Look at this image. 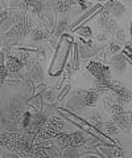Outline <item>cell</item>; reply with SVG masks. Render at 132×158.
I'll use <instances>...</instances> for the list:
<instances>
[{
    "mask_svg": "<svg viewBox=\"0 0 132 158\" xmlns=\"http://www.w3.org/2000/svg\"><path fill=\"white\" fill-rule=\"evenodd\" d=\"M12 20L15 21V27L20 31V33L25 36L32 29V19L28 15L26 10H17L12 14Z\"/></svg>",
    "mask_w": 132,
    "mask_h": 158,
    "instance_id": "obj_1",
    "label": "cell"
},
{
    "mask_svg": "<svg viewBox=\"0 0 132 158\" xmlns=\"http://www.w3.org/2000/svg\"><path fill=\"white\" fill-rule=\"evenodd\" d=\"M23 133L20 131H7V133L0 134V149H7V150L16 152L17 146L20 145L23 139Z\"/></svg>",
    "mask_w": 132,
    "mask_h": 158,
    "instance_id": "obj_2",
    "label": "cell"
},
{
    "mask_svg": "<svg viewBox=\"0 0 132 158\" xmlns=\"http://www.w3.org/2000/svg\"><path fill=\"white\" fill-rule=\"evenodd\" d=\"M54 14H56V4H53V3L44 4L41 12L38 14L40 19H41V21H42V24L45 25V27L49 31H52L53 28L56 27Z\"/></svg>",
    "mask_w": 132,
    "mask_h": 158,
    "instance_id": "obj_3",
    "label": "cell"
},
{
    "mask_svg": "<svg viewBox=\"0 0 132 158\" xmlns=\"http://www.w3.org/2000/svg\"><path fill=\"white\" fill-rule=\"evenodd\" d=\"M86 69L95 78H110V74H111V71H110V68L107 65H103L99 61H90L87 64Z\"/></svg>",
    "mask_w": 132,
    "mask_h": 158,
    "instance_id": "obj_4",
    "label": "cell"
},
{
    "mask_svg": "<svg viewBox=\"0 0 132 158\" xmlns=\"http://www.w3.org/2000/svg\"><path fill=\"white\" fill-rule=\"evenodd\" d=\"M111 93L115 94V98L118 100V102L122 105L130 102L132 98L131 92L126 86H123L122 84H116V82H112L111 84Z\"/></svg>",
    "mask_w": 132,
    "mask_h": 158,
    "instance_id": "obj_5",
    "label": "cell"
},
{
    "mask_svg": "<svg viewBox=\"0 0 132 158\" xmlns=\"http://www.w3.org/2000/svg\"><path fill=\"white\" fill-rule=\"evenodd\" d=\"M112 121L118 125V128L120 130H128L131 129V114L128 112H122L118 114H112Z\"/></svg>",
    "mask_w": 132,
    "mask_h": 158,
    "instance_id": "obj_6",
    "label": "cell"
},
{
    "mask_svg": "<svg viewBox=\"0 0 132 158\" xmlns=\"http://www.w3.org/2000/svg\"><path fill=\"white\" fill-rule=\"evenodd\" d=\"M26 67H28V77L32 78V80L36 82V84H38V82L42 81V69L41 67H40V64L37 63V61H33L30 60L28 64H26Z\"/></svg>",
    "mask_w": 132,
    "mask_h": 158,
    "instance_id": "obj_7",
    "label": "cell"
},
{
    "mask_svg": "<svg viewBox=\"0 0 132 158\" xmlns=\"http://www.w3.org/2000/svg\"><path fill=\"white\" fill-rule=\"evenodd\" d=\"M4 65L8 69V72H12V73H17L24 68V63L19 57H16V56H8L6 61H4Z\"/></svg>",
    "mask_w": 132,
    "mask_h": 158,
    "instance_id": "obj_8",
    "label": "cell"
},
{
    "mask_svg": "<svg viewBox=\"0 0 132 158\" xmlns=\"http://www.w3.org/2000/svg\"><path fill=\"white\" fill-rule=\"evenodd\" d=\"M49 36H50L49 29H48L44 24L38 25L37 28H34L32 31V39L36 41H44V40H46V39H49Z\"/></svg>",
    "mask_w": 132,
    "mask_h": 158,
    "instance_id": "obj_9",
    "label": "cell"
},
{
    "mask_svg": "<svg viewBox=\"0 0 132 158\" xmlns=\"http://www.w3.org/2000/svg\"><path fill=\"white\" fill-rule=\"evenodd\" d=\"M86 142L85 134L81 131H76V133H70L69 134V145L72 148H81Z\"/></svg>",
    "mask_w": 132,
    "mask_h": 158,
    "instance_id": "obj_10",
    "label": "cell"
},
{
    "mask_svg": "<svg viewBox=\"0 0 132 158\" xmlns=\"http://www.w3.org/2000/svg\"><path fill=\"white\" fill-rule=\"evenodd\" d=\"M98 96L99 93L95 89H90L89 92H83V106H92L96 104L98 101Z\"/></svg>",
    "mask_w": 132,
    "mask_h": 158,
    "instance_id": "obj_11",
    "label": "cell"
},
{
    "mask_svg": "<svg viewBox=\"0 0 132 158\" xmlns=\"http://www.w3.org/2000/svg\"><path fill=\"white\" fill-rule=\"evenodd\" d=\"M111 64L114 65V68H115L118 72H124L126 65H127V61H126L124 55H118V53H116V55L112 57Z\"/></svg>",
    "mask_w": 132,
    "mask_h": 158,
    "instance_id": "obj_12",
    "label": "cell"
},
{
    "mask_svg": "<svg viewBox=\"0 0 132 158\" xmlns=\"http://www.w3.org/2000/svg\"><path fill=\"white\" fill-rule=\"evenodd\" d=\"M24 3H25L26 7L32 8V11L37 15L41 12L42 7H44V3L41 2V0H24Z\"/></svg>",
    "mask_w": 132,
    "mask_h": 158,
    "instance_id": "obj_13",
    "label": "cell"
},
{
    "mask_svg": "<svg viewBox=\"0 0 132 158\" xmlns=\"http://www.w3.org/2000/svg\"><path fill=\"white\" fill-rule=\"evenodd\" d=\"M124 12H126V7L123 6L122 3L115 2V0H114V2H112V7H111V15L115 16V17H120V16L124 15Z\"/></svg>",
    "mask_w": 132,
    "mask_h": 158,
    "instance_id": "obj_14",
    "label": "cell"
},
{
    "mask_svg": "<svg viewBox=\"0 0 132 158\" xmlns=\"http://www.w3.org/2000/svg\"><path fill=\"white\" fill-rule=\"evenodd\" d=\"M102 128L104 129V131H106L107 134H116L118 130H119L118 125H116L112 120L108 121V122H103V126H102Z\"/></svg>",
    "mask_w": 132,
    "mask_h": 158,
    "instance_id": "obj_15",
    "label": "cell"
},
{
    "mask_svg": "<svg viewBox=\"0 0 132 158\" xmlns=\"http://www.w3.org/2000/svg\"><path fill=\"white\" fill-rule=\"evenodd\" d=\"M72 7L70 0H57L56 2V10L58 12H66L69 11V8Z\"/></svg>",
    "mask_w": 132,
    "mask_h": 158,
    "instance_id": "obj_16",
    "label": "cell"
},
{
    "mask_svg": "<svg viewBox=\"0 0 132 158\" xmlns=\"http://www.w3.org/2000/svg\"><path fill=\"white\" fill-rule=\"evenodd\" d=\"M99 8H102V7H100V6H95L94 8H92V10H90V11H87L86 12V14L85 15H83L82 17H79V19L76 21V23H74L73 25H72V28H76L77 27V25H81L82 23H83V21H85V20H87V17H89V16H91L92 14H94V11H96V10H99Z\"/></svg>",
    "mask_w": 132,
    "mask_h": 158,
    "instance_id": "obj_17",
    "label": "cell"
},
{
    "mask_svg": "<svg viewBox=\"0 0 132 158\" xmlns=\"http://www.w3.org/2000/svg\"><path fill=\"white\" fill-rule=\"evenodd\" d=\"M68 29V19H61L56 25V36H60Z\"/></svg>",
    "mask_w": 132,
    "mask_h": 158,
    "instance_id": "obj_18",
    "label": "cell"
},
{
    "mask_svg": "<svg viewBox=\"0 0 132 158\" xmlns=\"http://www.w3.org/2000/svg\"><path fill=\"white\" fill-rule=\"evenodd\" d=\"M79 52H81V57H90V56L95 55V49H92L91 47L86 48V47H81V49H79Z\"/></svg>",
    "mask_w": 132,
    "mask_h": 158,
    "instance_id": "obj_19",
    "label": "cell"
},
{
    "mask_svg": "<svg viewBox=\"0 0 132 158\" xmlns=\"http://www.w3.org/2000/svg\"><path fill=\"white\" fill-rule=\"evenodd\" d=\"M77 32L79 35H82V36H87V37H90L92 32H91V28L90 27H87V25H81V27H78L77 28Z\"/></svg>",
    "mask_w": 132,
    "mask_h": 158,
    "instance_id": "obj_20",
    "label": "cell"
},
{
    "mask_svg": "<svg viewBox=\"0 0 132 158\" xmlns=\"http://www.w3.org/2000/svg\"><path fill=\"white\" fill-rule=\"evenodd\" d=\"M64 153H62V157H78V152H77V148H65L64 149Z\"/></svg>",
    "mask_w": 132,
    "mask_h": 158,
    "instance_id": "obj_21",
    "label": "cell"
},
{
    "mask_svg": "<svg viewBox=\"0 0 132 158\" xmlns=\"http://www.w3.org/2000/svg\"><path fill=\"white\" fill-rule=\"evenodd\" d=\"M32 117H33V114H30L29 112L24 113V118H23V128L24 129H28L30 126V124H32Z\"/></svg>",
    "mask_w": 132,
    "mask_h": 158,
    "instance_id": "obj_22",
    "label": "cell"
},
{
    "mask_svg": "<svg viewBox=\"0 0 132 158\" xmlns=\"http://www.w3.org/2000/svg\"><path fill=\"white\" fill-rule=\"evenodd\" d=\"M40 96H41V98L45 101V102H50V101L54 100V97H53V90H44Z\"/></svg>",
    "mask_w": 132,
    "mask_h": 158,
    "instance_id": "obj_23",
    "label": "cell"
},
{
    "mask_svg": "<svg viewBox=\"0 0 132 158\" xmlns=\"http://www.w3.org/2000/svg\"><path fill=\"white\" fill-rule=\"evenodd\" d=\"M115 37H116V40H118V44L120 45V44H123L126 41V32L123 29H118L116 32H115Z\"/></svg>",
    "mask_w": 132,
    "mask_h": 158,
    "instance_id": "obj_24",
    "label": "cell"
},
{
    "mask_svg": "<svg viewBox=\"0 0 132 158\" xmlns=\"http://www.w3.org/2000/svg\"><path fill=\"white\" fill-rule=\"evenodd\" d=\"M110 110H111L112 114H118V113H122V112H124V109H123L122 106V104H111L110 105Z\"/></svg>",
    "mask_w": 132,
    "mask_h": 158,
    "instance_id": "obj_25",
    "label": "cell"
},
{
    "mask_svg": "<svg viewBox=\"0 0 132 158\" xmlns=\"http://www.w3.org/2000/svg\"><path fill=\"white\" fill-rule=\"evenodd\" d=\"M7 76H8V69L6 68V65H0V85L4 82Z\"/></svg>",
    "mask_w": 132,
    "mask_h": 158,
    "instance_id": "obj_26",
    "label": "cell"
},
{
    "mask_svg": "<svg viewBox=\"0 0 132 158\" xmlns=\"http://www.w3.org/2000/svg\"><path fill=\"white\" fill-rule=\"evenodd\" d=\"M108 51H110V53L116 55L118 52L120 51V45H119L118 43H111V44H110V47H108Z\"/></svg>",
    "mask_w": 132,
    "mask_h": 158,
    "instance_id": "obj_27",
    "label": "cell"
},
{
    "mask_svg": "<svg viewBox=\"0 0 132 158\" xmlns=\"http://www.w3.org/2000/svg\"><path fill=\"white\" fill-rule=\"evenodd\" d=\"M123 55H124V56H127V57L130 59L131 64H132V48L127 45V47L124 48V51H123Z\"/></svg>",
    "mask_w": 132,
    "mask_h": 158,
    "instance_id": "obj_28",
    "label": "cell"
},
{
    "mask_svg": "<svg viewBox=\"0 0 132 158\" xmlns=\"http://www.w3.org/2000/svg\"><path fill=\"white\" fill-rule=\"evenodd\" d=\"M70 3L72 4H79V7H81L82 10H86L87 8V4L85 3V0H70Z\"/></svg>",
    "mask_w": 132,
    "mask_h": 158,
    "instance_id": "obj_29",
    "label": "cell"
},
{
    "mask_svg": "<svg viewBox=\"0 0 132 158\" xmlns=\"http://www.w3.org/2000/svg\"><path fill=\"white\" fill-rule=\"evenodd\" d=\"M112 156L114 157H123L124 156V153L122 152L120 148H112Z\"/></svg>",
    "mask_w": 132,
    "mask_h": 158,
    "instance_id": "obj_30",
    "label": "cell"
},
{
    "mask_svg": "<svg viewBox=\"0 0 132 158\" xmlns=\"http://www.w3.org/2000/svg\"><path fill=\"white\" fill-rule=\"evenodd\" d=\"M69 89H70V86L68 85V86H66V88H65V89H64L62 92H61V94H60V98H62L64 96H65V94H66V93H68V92H69Z\"/></svg>",
    "mask_w": 132,
    "mask_h": 158,
    "instance_id": "obj_31",
    "label": "cell"
},
{
    "mask_svg": "<svg viewBox=\"0 0 132 158\" xmlns=\"http://www.w3.org/2000/svg\"><path fill=\"white\" fill-rule=\"evenodd\" d=\"M4 60H6V57H4V55H3V53H0V65H3Z\"/></svg>",
    "mask_w": 132,
    "mask_h": 158,
    "instance_id": "obj_32",
    "label": "cell"
},
{
    "mask_svg": "<svg viewBox=\"0 0 132 158\" xmlns=\"http://www.w3.org/2000/svg\"><path fill=\"white\" fill-rule=\"evenodd\" d=\"M130 33H131V36H132V21H131V25H130Z\"/></svg>",
    "mask_w": 132,
    "mask_h": 158,
    "instance_id": "obj_33",
    "label": "cell"
},
{
    "mask_svg": "<svg viewBox=\"0 0 132 158\" xmlns=\"http://www.w3.org/2000/svg\"><path fill=\"white\" fill-rule=\"evenodd\" d=\"M131 131H132V116H131Z\"/></svg>",
    "mask_w": 132,
    "mask_h": 158,
    "instance_id": "obj_34",
    "label": "cell"
},
{
    "mask_svg": "<svg viewBox=\"0 0 132 158\" xmlns=\"http://www.w3.org/2000/svg\"><path fill=\"white\" fill-rule=\"evenodd\" d=\"M0 45H2V43H0Z\"/></svg>",
    "mask_w": 132,
    "mask_h": 158,
    "instance_id": "obj_35",
    "label": "cell"
}]
</instances>
